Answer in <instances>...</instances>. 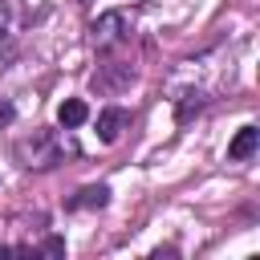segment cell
<instances>
[{
  "instance_id": "7",
  "label": "cell",
  "mask_w": 260,
  "mask_h": 260,
  "mask_svg": "<svg viewBox=\"0 0 260 260\" xmlns=\"http://www.w3.org/2000/svg\"><path fill=\"white\" fill-rule=\"evenodd\" d=\"M199 110H203V93H183V98L175 102V122L183 126V122H187L191 114H199Z\"/></svg>"
},
{
  "instance_id": "6",
  "label": "cell",
  "mask_w": 260,
  "mask_h": 260,
  "mask_svg": "<svg viewBox=\"0 0 260 260\" xmlns=\"http://www.w3.org/2000/svg\"><path fill=\"white\" fill-rule=\"evenodd\" d=\"M85 118H89V106H85L81 98H69V102H61V106H57V122H61L65 130H77Z\"/></svg>"
},
{
  "instance_id": "3",
  "label": "cell",
  "mask_w": 260,
  "mask_h": 260,
  "mask_svg": "<svg viewBox=\"0 0 260 260\" xmlns=\"http://www.w3.org/2000/svg\"><path fill=\"white\" fill-rule=\"evenodd\" d=\"M130 65H106V73H93V89H102V93H114V89H122V85H130Z\"/></svg>"
},
{
  "instance_id": "5",
  "label": "cell",
  "mask_w": 260,
  "mask_h": 260,
  "mask_svg": "<svg viewBox=\"0 0 260 260\" xmlns=\"http://www.w3.org/2000/svg\"><path fill=\"white\" fill-rule=\"evenodd\" d=\"M106 203H110V187H106V183H89V187H81V191L69 199L73 211H81V207H106Z\"/></svg>"
},
{
  "instance_id": "8",
  "label": "cell",
  "mask_w": 260,
  "mask_h": 260,
  "mask_svg": "<svg viewBox=\"0 0 260 260\" xmlns=\"http://www.w3.org/2000/svg\"><path fill=\"white\" fill-rule=\"evenodd\" d=\"M45 252H49V256H61V252H65V240H57V236H53V240L45 244Z\"/></svg>"
},
{
  "instance_id": "1",
  "label": "cell",
  "mask_w": 260,
  "mask_h": 260,
  "mask_svg": "<svg viewBox=\"0 0 260 260\" xmlns=\"http://www.w3.org/2000/svg\"><path fill=\"white\" fill-rule=\"evenodd\" d=\"M122 28H126V16H122V12H106L102 20H93L89 32H93V45H98V49H110V45L122 41Z\"/></svg>"
},
{
  "instance_id": "2",
  "label": "cell",
  "mask_w": 260,
  "mask_h": 260,
  "mask_svg": "<svg viewBox=\"0 0 260 260\" xmlns=\"http://www.w3.org/2000/svg\"><path fill=\"white\" fill-rule=\"evenodd\" d=\"M126 122H130V114L122 110V106H110V110H102L98 114V138L110 146V142H118V134L126 130Z\"/></svg>"
},
{
  "instance_id": "4",
  "label": "cell",
  "mask_w": 260,
  "mask_h": 260,
  "mask_svg": "<svg viewBox=\"0 0 260 260\" xmlns=\"http://www.w3.org/2000/svg\"><path fill=\"white\" fill-rule=\"evenodd\" d=\"M256 146H260V130H256V126H244V130L232 138V146H228V158L244 162V158H252V154H256Z\"/></svg>"
},
{
  "instance_id": "9",
  "label": "cell",
  "mask_w": 260,
  "mask_h": 260,
  "mask_svg": "<svg viewBox=\"0 0 260 260\" xmlns=\"http://www.w3.org/2000/svg\"><path fill=\"white\" fill-rule=\"evenodd\" d=\"M12 114H16V110L4 102V106H0V126H8V122H12Z\"/></svg>"
}]
</instances>
